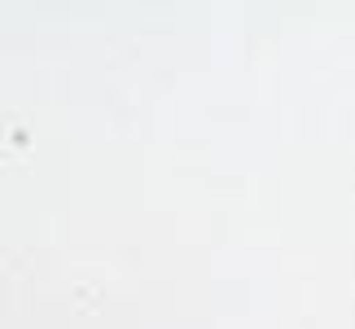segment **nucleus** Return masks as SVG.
Wrapping results in <instances>:
<instances>
[]
</instances>
